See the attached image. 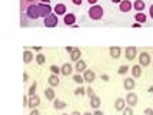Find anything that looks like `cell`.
<instances>
[{"mask_svg":"<svg viewBox=\"0 0 153 115\" xmlns=\"http://www.w3.org/2000/svg\"><path fill=\"white\" fill-rule=\"evenodd\" d=\"M39 17H40L39 5H36V3H27L25 0H22V22H20V26L22 27L29 26L26 19L36 22Z\"/></svg>","mask_w":153,"mask_h":115,"instance_id":"1","label":"cell"},{"mask_svg":"<svg viewBox=\"0 0 153 115\" xmlns=\"http://www.w3.org/2000/svg\"><path fill=\"white\" fill-rule=\"evenodd\" d=\"M103 14H105V10H103V7L99 6V5L90 6V9H89V17H90L92 20H100V19L103 17Z\"/></svg>","mask_w":153,"mask_h":115,"instance_id":"2","label":"cell"},{"mask_svg":"<svg viewBox=\"0 0 153 115\" xmlns=\"http://www.w3.org/2000/svg\"><path fill=\"white\" fill-rule=\"evenodd\" d=\"M57 23H59V17H57L56 13H52L50 16H47L46 19L43 20V25L46 27H56Z\"/></svg>","mask_w":153,"mask_h":115,"instance_id":"3","label":"cell"},{"mask_svg":"<svg viewBox=\"0 0 153 115\" xmlns=\"http://www.w3.org/2000/svg\"><path fill=\"white\" fill-rule=\"evenodd\" d=\"M152 56L149 55V52H140L139 55V65L140 66H149L152 63Z\"/></svg>","mask_w":153,"mask_h":115,"instance_id":"4","label":"cell"},{"mask_svg":"<svg viewBox=\"0 0 153 115\" xmlns=\"http://www.w3.org/2000/svg\"><path fill=\"white\" fill-rule=\"evenodd\" d=\"M39 10H40V17L46 19L47 16L52 14V7L50 5H46V3H39Z\"/></svg>","mask_w":153,"mask_h":115,"instance_id":"5","label":"cell"},{"mask_svg":"<svg viewBox=\"0 0 153 115\" xmlns=\"http://www.w3.org/2000/svg\"><path fill=\"white\" fill-rule=\"evenodd\" d=\"M126 104L129 107H136L137 104H139V98H137V95L134 94V92H129L126 96Z\"/></svg>","mask_w":153,"mask_h":115,"instance_id":"6","label":"cell"},{"mask_svg":"<svg viewBox=\"0 0 153 115\" xmlns=\"http://www.w3.org/2000/svg\"><path fill=\"white\" fill-rule=\"evenodd\" d=\"M132 7H133V3H132L130 0H122L119 5V10L123 12V13H127V12L132 10Z\"/></svg>","mask_w":153,"mask_h":115,"instance_id":"7","label":"cell"},{"mask_svg":"<svg viewBox=\"0 0 153 115\" xmlns=\"http://www.w3.org/2000/svg\"><path fill=\"white\" fill-rule=\"evenodd\" d=\"M125 56H126L129 61H133L134 58L137 56V47H134V46L126 47V50H125Z\"/></svg>","mask_w":153,"mask_h":115,"instance_id":"8","label":"cell"},{"mask_svg":"<svg viewBox=\"0 0 153 115\" xmlns=\"http://www.w3.org/2000/svg\"><path fill=\"white\" fill-rule=\"evenodd\" d=\"M136 86V81H134V78H125V81H123V88L126 89V91H132L134 89Z\"/></svg>","mask_w":153,"mask_h":115,"instance_id":"9","label":"cell"},{"mask_svg":"<svg viewBox=\"0 0 153 115\" xmlns=\"http://www.w3.org/2000/svg\"><path fill=\"white\" fill-rule=\"evenodd\" d=\"M83 78H85V82H87V83H92V82L96 79V74H94L92 69H86V71L83 72Z\"/></svg>","mask_w":153,"mask_h":115,"instance_id":"10","label":"cell"},{"mask_svg":"<svg viewBox=\"0 0 153 115\" xmlns=\"http://www.w3.org/2000/svg\"><path fill=\"white\" fill-rule=\"evenodd\" d=\"M63 23L66 26H73L74 23H76V16L73 13H66L65 17H63Z\"/></svg>","mask_w":153,"mask_h":115,"instance_id":"11","label":"cell"},{"mask_svg":"<svg viewBox=\"0 0 153 115\" xmlns=\"http://www.w3.org/2000/svg\"><path fill=\"white\" fill-rule=\"evenodd\" d=\"M53 10L57 16H65L67 12V7H66V5H63V3H57V5L54 6Z\"/></svg>","mask_w":153,"mask_h":115,"instance_id":"12","label":"cell"},{"mask_svg":"<svg viewBox=\"0 0 153 115\" xmlns=\"http://www.w3.org/2000/svg\"><path fill=\"white\" fill-rule=\"evenodd\" d=\"M40 105V98L37 95H33V96H29V108H37Z\"/></svg>","mask_w":153,"mask_h":115,"instance_id":"13","label":"cell"},{"mask_svg":"<svg viewBox=\"0 0 153 115\" xmlns=\"http://www.w3.org/2000/svg\"><path fill=\"white\" fill-rule=\"evenodd\" d=\"M125 108H126V99H123V98H117V99L114 101V109H116V111H119V112H122Z\"/></svg>","mask_w":153,"mask_h":115,"instance_id":"14","label":"cell"},{"mask_svg":"<svg viewBox=\"0 0 153 115\" xmlns=\"http://www.w3.org/2000/svg\"><path fill=\"white\" fill-rule=\"evenodd\" d=\"M47 82H49V85H50L52 88H54V86H59V83H60L59 75L52 74L50 76H49V78H47Z\"/></svg>","mask_w":153,"mask_h":115,"instance_id":"15","label":"cell"},{"mask_svg":"<svg viewBox=\"0 0 153 115\" xmlns=\"http://www.w3.org/2000/svg\"><path fill=\"white\" fill-rule=\"evenodd\" d=\"M109 53H110V58L113 59H119L120 58V53H122V49L119 46H112L109 49Z\"/></svg>","mask_w":153,"mask_h":115,"instance_id":"16","label":"cell"},{"mask_svg":"<svg viewBox=\"0 0 153 115\" xmlns=\"http://www.w3.org/2000/svg\"><path fill=\"white\" fill-rule=\"evenodd\" d=\"M60 68H62V75H65V76H69V75L73 72V69H74L70 63H63Z\"/></svg>","mask_w":153,"mask_h":115,"instance_id":"17","label":"cell"},{"mask_svg":"<svg viewBox=\"0 0 153 115\" xmlns=\"http://www.w3.org/2000/svg\"><path fill=\"white\" fill-rule=\"evenodd\" d=\"M74 71H76L77 74H83V72L86 71V62L82 61V59H80L79 62H76V65H74Z\"/></svg>","mask_w":153,"mask_h":115,"instance_id":"18","label":"cell"},{"mask_svg":"<svg viewBox=\"0 0 153 115\" xmlns=\"http://www.w3.org/2000/svg\"><path fill=\"white\" fill-rule=\"evenodd\" d=\"M80 58H82V52H80V49L74 47L73 52L70 53V61H72V62H79Z\"/></svg>","mask_w":153,"mask_h":115,"instance_id":"19","label":"cell"},{"mask_svg":"<svg viewBox=\"0 0 153 115\" xmlns=\"http://www.w3.org/2000/svg\"><path fill=\"white\" fill-rule=\"evenodd\" d=\"M45 96H46L47 101H54V99H56V94H54V91L52 86L45 89Z\"/></svg>","mask_w":153,"mask_h":115,"instance_id":"20","label":"cell"},{"mask_svg":"<svg viewBox=\"0 0 153 115\" xmlns=\"http://www.w3.org/2000/svg\"><path fill=\"white\" fill-rule=\"evenodd\" d=\"M134 20L137 22V23H140V25H143V23H146L147 16L143 12H137V13L134 14Z\"/></svg>","mask_w":153,"mask_h":115,"instance_id":"21","label":"cell"},{"mask_svg":"<svg viewBox=\"0 0 153 115\" xmlns=\"http://www.w3.org/2000/svg\"><path fill=\"white\" fill-rule=\"evenodd\" d=\"M33 58H36V56H33L32 50L26 49V50L23 52V62H25V63H30V62L33 61Z\"/></svg>","mask_w":153,"mask_h":115,"instance_id":"22","label":"cell"},{"mask_svg":"<svg viewBox=\"0 0 153 115\" xmlns=\"http://www.w3.org/2000/svg\"><path fill=\"white\" fill-rule=\"evenodd\" d=\"M145 7H146V5H145V2H143V0H134L133 9L136 10V12H143V10H145Z\"/></svg>","mask_w":153,"mask_h":115,"instance_id":"23","label":"cell"},{"mask_svg":"<svg viewBox=\"0 0 153 115\" xmlns=\"http://www.w3.org/2000/svg\"><path fill=\"white\" fill-rule=\"evenodd\" d=\"M100 104H102V101H100V98L97 96V95H94L93 98H90V107L93 109H99Z\"/></svg>","mask_w":153,"mask_h":115,"instance_id":"24","label":"cell"},{"mask_svg":"<svg viewBox=\"0 0 153 115\" xmlns=\"http://www.w3.org/2000/svg\"><path fill=\"white\" fill-rule=\"evenodd\" d=\"M132 75H133V78H140L142 76V66L140 65H133L132 66Z\"/></svg>","mask_w":153,"mask_h":115,"instance_id":"25","label":"cell"},{"mask_svg":"<svg viewBox=\"0 0 153 115\" xmlns=\"http://www.w3.org/2000/svg\"><path fill=\"white\" fill-rule=\"evenodd\" d=\"M53 107H54V109H65V108H66V102L60 101V99H54V101H53Z\"/></svg>","mask_w":153,"mask_h":115,"instance_id":"26","label":"cell"},{"mask_svg":"<svg viewBox=\"0 0 153 115\" xmlns=\"http://www.w3.org/2000/svg\"><path fill=\"white\" fill-rule=\"evenodd\" d=\"M36 62H37V65H43V63H46V56L43 53H39V55H36Z\"/></svg>","mask_w":153,"mask_h":115,"instance_id":"27","label":"cell"},{"mask_svg":"<svg viewBox=\"0 0 153 115\" xmlns=\"http://www.w3.org/2000/svg\"><path fill=\"white\" fill-rule=\"evenodd\" d=\"M73 81L76 82V83H79V85H82L83 82H85V78L82 76L80 74H76V75H73Z\"/></svg>","mask_w":153,"mask_h":115,"instance_id":"28","label":"cell"},{"mask_svg":"<svg viewBox=\"0 0 153 115\" xmlns=\"http://www.w3.org/2000/svg\"><path fill=\"white\" fill-rule=\"evenodd\" d=\"M85 94H86V89L83 88L82 85H80L79 88H76V89H74V95H77V96H79V95H80V96H83Z\"/></svg>","mask_w":153,"mask_h":115,"instance_id":"29","label":"cell"},{"mask_svg":"<svg viewBox=\"0 0 153 115\" xmlns=\"http://www.w3.org/2000/svg\"><path fill=\"white\" fill-rule=\"evenodd\" d=\"M36 89H37V83L34 82L33 85L29 88V91H27V95H29V96H33V95H36V94H34V92H36Z\"/></svg>","mask_w":153,"mask_h":115,"instance_id":"30","label":"cell"},{"mask_svg":"<svg viewBox=\"0 0 153 115\" xmlns=\"http://www.w3.org/2000/svg\"><path fill=\"white\" fill-rule=\"evenodd\" d=\"M50 72L54 75H59V74H62V68L56 66V65H52V66H50Z\"/></svg>","mask_w":153,"mask_h":115,"instance_id":"31","label":"cell"},{"mask_svg":"<svg viewBox=\"0 0 153 115\" xmlns=\"http://www.w3.org/2000/svg\"><path fill=\"white\" fill-rule=\"evenodd\" d=\"M127 71H129V66H126V65H122V66H119V69H117V74H119V75H126Z\"/></svg>","mask_w":153,"mask_h":115,"instance_id":"32","label":"cell"},{"mask_svg":"<svg viewBox=\"0 0 153 115\" xmlns=\"http://www.w3.org/2000/svg\"><path fill=\"white\" fill-rule=\"evenodd\" d=\"M122 114L123 115H133V109H132V107H126V108L122 111Z\"/></svg>","mask_w":153,"mask_h":115,"instance_id":"33","label":"cell"},{"mask_svg":"<svg viewBox=\"0 0 153 115\" xmlns=\"http://www.w3.org/2000/svg\"><path fill=\"white\" fill-rule=\"evenodd\" d=\"M86 94L89 95V98H93V96H94V91H93V89H92V86H90V88H87V89H86Z\"/></svg>","mask_w":153,"mask_h":115,"instance_id":"34","label":"cell"},{"mask_svg":"<svg viewBox=\"0 0 153 115\" xmlns=\"http://www.w3.org/2000/svg\"><path fill=\"white\" fill-rule=\"evenodd\" d=\"M23 107H29V95L23 96Z\"/></svg>","mask_w":153,"mask_h":115,"instance_id":"35","label":"cell"},{"mask_svg":"<svg viewBox=\"0 0 153 115\" xmlns=\"http://www.w3.org/2000/svg\"><path fill=\"white\" fill-rule=\"evenodd\" d=\"M143 112H145V115H153V109L152 108H146Z\"/></svg>","mask_w":153,"mask_h":115,"instance_id":"36","label":"cell"},{"mask_svg":"<svg viewBox=\"0 0 153 115\" xmlns=\"http://www.w3.org/2000/svg\"><path fill=\"white\" fill-rule=\"evenodd\" d=\"M72 3H73L74 6H80L83 3V0H72Z\"/></svg>","mask_w":153,"mask_h":115,"instance_id":"37","label":"cell"},{"mask_svg":"<svg viewBox=\"0 0 153 115\" xmlns=\"http://www.w3.org/2000/svg\"><path fill=\"white\" fill-rule=\"evenodd\" d=\"M29 115H40V112L37 111V108H34V109H32V112H30Z\"/></svg>","mask_w":153,"mask_h":115,"instance_id":"38","label":"cell"},{"mask_svg":"<svg viewBox=\"0 0 153 115\" xmlns=\"http://www.w3.org/2000/svg\"><path fill=\"white\" fill-rule=\"evenodd\" d=\"M27 79H29V75H27V72H25L23 74V82H27Z\"/></svg>","mask_w":153,"mask_h":115,"instance_id":"39","label":"cell"},{"mask_svg":"<svg viewBox=\"0 0 153 115\" xmlns=\"http://www.w3.org/2000/svg\"><path fill=\"white\" fill-rule=\"evenodd\" d=\"M87 2H89V5H90V6H94V5L97 3V0H87Z\"/></svg>","mask_w":153,"mask_h":115,"instance_id":"40","label":"cell"},{"mask_svg":"<svg viewBox=\"0 0 153 115\" xmlns=\"http://www.w3.org/2000/svg\"><path fill=\"white\" fill-rule=\"evenodd\" d=\"M149 14H150V17L153 19V5L150 7H149Z\"/></svg>","mask_w":153,"mask_h":115,"instance_id":"41","label":"cell"},{"mask_svg":"<svg viewBox=\"0 0 153 115\" xmlns=\"http://www.w3.org/2000/svg\"><path fill=\"white\" fill-rule=\"evenodd\" d=\"M73 49L74 47H72V46H66V50L69 52V53H72V52H73Z\"/></svg>","mask_w":153,"mask_h":115,"instance_id":"42","label":"cell"},{"mask_svg":"<svg viewBox=\"0 0 153 115\" xmlns=\"http://www.w3.org/2000/svg\"><path fill=\"white\" fill-rule=\"evenodd\" d=\"M102 79L103 81H109V75H102Z\"/></svg>","mask_w":153,"mask_h":115,"instance_id":"43","label":"cell"},{"mask_svg":"<svg viewBox=\"0 0 153 115\" xmlns=\"http://www.w3.org/2000/svg\"><path fill=\"white\" fill-rule=\"evenodd\" d=\"M94 115H105L102 111H99V109H96V112H94Z\"/></svg>","mask_w":153,"mask_h":115,"instance_id":"44","label":"cell"},{"mask_svg":"<svg viewBox=\"0 0 153 115\" xmlns=\"http://www.w3.org/2000/svg\"><path fill=\"white\" fill-rule=\"evenodd\" d=\"M40 3H46V5H49V3H50V0H40Z\"/></svg>","mask_w":153,"mask_h":115,"instance_id":"45","label":"cell"},{"mask_svg":"<svg viewBox=\"0 0 153 115\" xmlns=\"http://www.w3.org/2000/svg\"><path fill=\"white\" fill-rule=\"evenodd\" d=\"M110 2H112V3H117V5H120V2H122V0H110Z\"/></svg>","mask_w":153,"mask_h":115,"instance_id":"46","label":"cell"},{"mask_svg":"<svg viewBox=\"0 0 153 115\" xmlns=\"http://www.w3.org/2000/svg\"><path fill=\"white\" fill-rule=\"evenodd\" d=\"M70 115H80V112H79V111H73Z\"/></svg>","mask_w":153,"mask_h":115,"instance_id":"47","label":"cell"},{"mask_svg":"<svg viewBox=\"0 0 153 115\" xmlns=\"http://www.w3.org/2000/svg\"><path fill=\"white\" fill-rule=\"evenodd\" d=\"M140 26H142V25H140V23H137V22H136V23L133 25V27H140Z\"/></svg>","mask_w":153,"mask_h":115,"instance_id":"48","label":"cell"},{"mask_svg":"<svg viewBox=\"0 0 153 115\" xmlns=\"http://www.w3.org/2000/svg\"><path fill=\"white\" fill-rule=\"evenodd\" d=\"M25 2H27V3H34L36 0H25Z\"/></svg>","mask_w":153,"mask_h":115,"instance_id":"49","label":"cell"},{"mask_svg":"<svg viewBox=\"0 0 153 115\" xmlns=\"http://www.w3.org/2000/svg\"><path fill=\"white\" fill-rule=\"evenodd\" d=\"M82 115H94V114H92V112H85V114H82Z\"/></svg>","mask_w":153,"mask_h":115,"instance_id":"50","label":"cell"},{"mask_svg":"<svg viewBox=\"0 0 153 115\" xmlns=\"http://www.w3.org/2000/svg\"><path fill=\"white\" fill-rule=\"evenodd\" d=\"M149 92H150V94H153V86H150V88H149Z\"/></svg>","mask_w":153,"mask_h":115,"instance_id":"51","label":"cell"},{"mask_svg":"<svg viewBox=\"0 0 153 115\" xmlns=\"http://www.w3.org/2000/svg\"><path fill=\"white\" fill-rule=\"evenodd\" d=\"M62 115H69V114H62Z\"/></svg>","mask_w":153,"mask_h":115,"instance_id":"52","label":"cell"},{"mask_svg":"<svg viewBox=\"0 0 153 115\" xmlns=\"http://www.w3.org/2000/svg\"><path fill=\"white\" fill-rule=\"evenodd\" d=\"M152 65H153V63H152Z\"/></svg>","mask_w":153,"mask_h":115,"instance_id":"53","label":"cell"}]
</instances>
